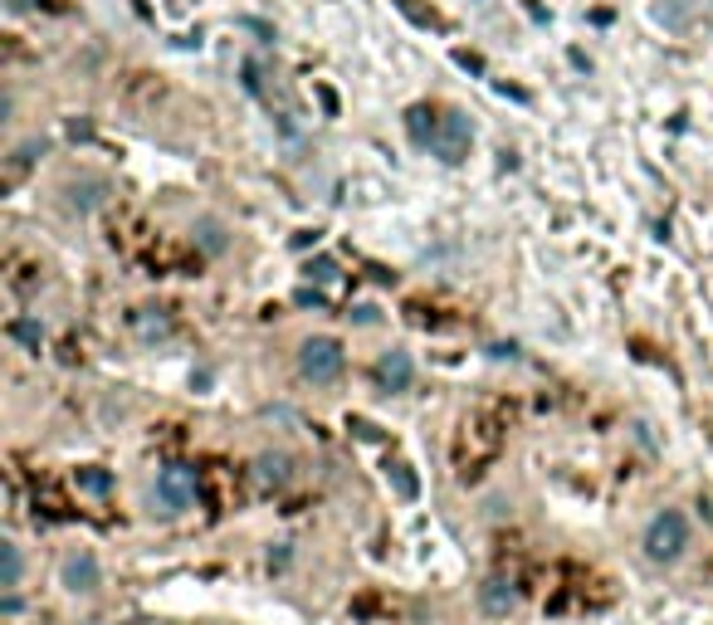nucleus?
Here are the masks:
<instances>
[{
    "label": "nucleus",
    "mask_w": 713,
    "mask_h": 625,
    "mask_svg": "<svg viewBox=\"0 0 713 625\" xmlns=\"http://www.w3.org/2000/svg\"><path fill=\"white\" fill-rule=\"evenodd\" d=\"M684 547H689V518H684L679 508L654 513L650 527H645V557H650V562H674Z\"/></svg>",
    "instance_id": "1"
},
{
    "label": "nucleus",
    "mask_w": 713,
    "mask_h": 625,
    "mask_svg": "<svg viewBox=\"0 0 713 625\" xmlns=\"http://www.w3.org/2000/svg\"><path fill=\"white\" fill-rule=\"evenodd\" d=\"M342 367H347V357H342V342H338V337H308V342L298 347V371H303L308 381H318V386L338 381Z\"/></svg>",
    "instance_id": "2"
},
{
    "label": "nucleus",
    "mask_w": 713,
    "mask_h": 625,
    "mask_svg": "<svg viewBox=\"0 0 713 625\" xmlns=\"http://www.w3.org/2000/svg\"><path fill=\"white\" fill-rule=\"evenodd\" d=\"M156 503H162L166 513L191 508L195 503V469L191 464H166L162 474H156Z\"/></svg>",
    "instance_id": "3"
},
{
    "label": "nucleus",
    "mask_w": 713,
    "mask_h": 625,
    "mask_svg": "<svg viewBox=\"0 0 713 625\" xmlns=\"http://www.w3.org/2000/svg\"><path fill=\"white\" fill-rule=\"evenodd\" d=\"M430 146H435L440 162H464L469 152V123L459 113H445L435 123V137H430Z\"/></svg>",
    "instance_id": "4"
},
{
    "label": "nucleus",
    "mask_w": 713,
    "mask_h": 625,
    "mask_svg": "<svg viewBox=\"0 0 713 625\" xmlns=\"http://www.w3.org/2000/svg\"><path fill=\"white\" fill-rule=\"evenodd\" d=\"M59 582H64V591H74V596H93L98 586H103L98 557H93V552H74V557H64V566H59Z\"/></svg>",
    "instance_id": "5"
},
{
    "label": "nucleus",
    "mask_w": 713,
    "mask_h": 625,
    "mask_svg": "<svg viewBox=\"0 0 713 625\" xmlns=\"http://www.w3.org/2000/svg\"><path fill=\"white\" fill-rule=\"evenodd\" d=\"M377 381L386 391H410V381H416V367H410L406 352H386V357L377 361Z\"/></svg>",
    "instance_id": "6"
},
{
    "label": "nucleus",
    "mask_w": 713,
    "mask_h": 625,
    "mask_svg": "<svg viewBox=\"0 0 713 625\" xmlns=\"http://www.w3.org/2000/svg\"><path fill=\"white\" fill-rule=\"evenodd\" d=\"M479 605H484L488 615H508L518 605V591L513 582H504V576H488L484 586H479Z\"/></svg>",
    "instance_id": "7"
},
{
    "label": "nucleus",
    "mask_w": 713,
    "mask_h": 625,
    "mask_svg": "<svg viewBox=\"0 0 713 625\" xmlns=\"http://www.w3.org/2000/svg\"><path fill=\"white\" fill-rule=\"evenodd\" d=\"M293 474V459L289 455H259L254 459V479H259L264 488H283Z\"/></svg>",
    "instance_id": "8"
},
{
    "label": "nucleus",
    "mask_w": 713,
    "mask_h": 625,
    "mask_svg": "<svg viewBox=\"0 0 713 625\" xmlns=\"http://www.w3.org/2000/svg\"><path fill=\"white\" fill-rule=\"evenodd\" d=\"M0 557H5V576H0V586H5V591H15L20 572H25V557H20L15 543H0Z\"/></svg>",
    "instance_id": "9"
},
{
    "label": "nucleus",
    "mask_w": 713,
    "mask_h": 625,
    "mask_svg": "<svg viewBox=\"0 0 713 625\" xmlns=\"http://www.w3.org/2000/svg\"><path fill=\"white\" fill-rule=\"evenodd\" d=\"M78 488H88V494H107V488H113V474L98 469V464H88V469H78Z\"/></svg>",
    "instance_id": "10"
},
{
    "label": "nucleus",
    "mask_w": 713,
    "mask_h": 625,
    "mask_svg": "<svg viewBox=\"0 0 713 625\" xmlns=\"http://www.w3.org/2000/svg\"><path fill=\"white\" fill-rule=\"evenodd\" d=\"M10 337H15V342H25L29 352H39V342H44V328H35V322H25V318H20V322H10Z\"/></svg>",
    "instance_id": "11"
},
{
    "label": "nucleus",
    "mask_w": 713,
    "mask_h": 625,
    "mask_svg": "<svg viewBox=\"0 0 713 625\" xmlns=\"http://www.w3.org/2000/svg\"><path fill=\"white\" fill-rule=\"evenodd\" d=\"M391 474H396V484H400V494H406V498L416 494V479L406 474V464H391Z\"/></svg>",
    "instance_id": "12"
},
{
    "label": "nucleus",
    "mask_w": 713,
    "mask_h": 625,
    "mask_svg": "<svg viewBox=\"0 0 713 625\" xmlns=\"http://www.w3.org/2000/svg\"><path fill=\"white\" fill-rule=\"evenodd\" d=\"M0 611H5V615H20V596H15V591H5V601H0Z\"/></svg>",
    "instance_id": "13"
},
{
    "label": "nucleus",
    "mask_w": 713,
    "mask_h": 625,
    "mask_svg": "<svg viewBox=\"0 0 713 625\" xmlns=\"http://www.w3.org/2000/svg\"><path fill=\"white\" fill-rule=\"evenodd\" d=\"M127 625H137V621H127Z\"/></svg>",
    "instance_id": "14"
}]
</instances>
